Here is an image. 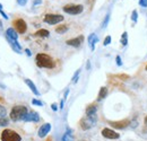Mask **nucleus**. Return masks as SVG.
I'll return each instance as SVG.
<instances>
[{
  "label": "nucleus",
  "mask_w": 147,
  "mask_h": 141,
  "mask_svg": "<svg viewBox=\"0 0 147 141\" xmlns=\"http://www.w3.org/2000/svg\"><path fill=\"white\" fill-rule=\"evenodd\" d=\"M115 62H117V66L118 67H121L122 66V60H121V56L120 55H117L115 56Z\"/></svg>",
  "instance_id": "c85d7f7f"
},
{
  "label": "nucleus",
  "mask_w": 147,
  "mask_h": 141,
  "mask_svg": "<svg viewBox=\"0 0 147 141\" xmlns=\"http://www.w3.org/2000/svg\"><path fill=\"white\" fill-rule=\"evenodd\" d=\"M111 126H113L114 129L118 130H122L125 128H127L128 125H130V121L129 120H121V121H115V122H109Z\"/></svg>",
  "instance_id": "f8f14e48"
},
{
  "label": "nucleus",
  "mask_w": 147,
  "mask_h": 141,
  "mask_svg": "<svg viewBox=\"0 0 147 141\" xmlns=\"http://www.w3.org/2000/svg\"><path fill=\"white\" fill-rule=\"evenodd\" d=\"M131 20H132L134 23H137V20H138V11H137L136 9H134V10H132V14H131Z\"/></svg>",
  "instance_id": "5701e85b"
},
{
  "label": "nucleus",
  "mask_w": 147,
  "mask_h": 141,
  "mask_svg": "<svg viewBox=\"0 0 147 141\" xmlns=\"http://www.w3.org/2000/svg\"><path fill=\"white\" fill-rule=\"evenodd\" d=\"M0 14H1V15H2V16H3V18H5V19H8V16H7V14H6V13H5V11H3V10H2V9H0Z\"/></svg>",
  "instance_id": "72a5a7b5"
},
{
  "label": "nucleus",
  "mask_w": 147,
  "mask_h": 141,
  "mask_svg": "<svg viewBox=\"0 0 147 141\" xmlns=\"http://www.w3.org/2000/svg\"><path fill=\"white\" fill-rule=\"evenodd\" d=\"M25 52H26V54H27L28 56H31V55H32V52H31L28 49H26V50H25Z\"/></svg>",
  "instance_id": "58836bf2"
},
{
  "label": "nucleus",
  "mask_w": 147,
  "mask_h": 141,
  "mask_svg": "<svg viewBox=\"0 0 147 141\" xmlns=\"http://www.w3.org/2000/svg\"><path fill=\"white\" fill-rule=\"evenodd\" d=\"M139 6L143 8H147V0H139Z\"/></svg>",
  "instance_id": "7c9ffc66"
},
{
  "label": "nucleus",
  "mask_w": 147,
  "mask_h": 141,
  "mask_svg": "<svg viewBox=\"0 0 147 141\" xmlns=\"http://www.w3.org/2000/svg\"><path fill=\"white\" fill-rule=\"evenodd\" d=\"M35 35L40 36V37H49V35H50V32H49L48 30L42 28V30H38V31H37L36 33H35Z\"/></svg>",
  "instance_id": "412c9836"
},
{
  "label": "nucleus",
  "mask_w": 147,
  "mask_h": 141,
  "mask_svg": "<svg viewBox=\"0 0 147 141\" xmlns=\"http://www.w3.org/2000/svg\"><path fill=\"white\" fill-rule=\"evenodd\" d=\"M63 104H65V101L62 99V101L60 102V109H62V108H63Z\"/></svg>",
  "instance_id": "ea45409f"
},
{
  "label": "nucleus",
  "mask_w": 147,
  "mask_h": 141,
  "mask_svg": "<svg viewBox=\"0 0 147 141\" xmlns=\"http://www.w3.org/2000/svg\"><path fill=\"white\" fill-rule=\"evenodd\" d=\"M86 68H87V70L91 69V62H90V61H87V63H86Z\"/></svg>",
  "instance_id": "4c0bfd02"
},
{
  "label": "nucleus",
  "mask_w": 147,
  "mask_h": 141,
  "mask_svg": "<svg viewBox=\"0 0 147 141\" xmlns=\"http://www.w3.org/2000/svg\"><path fill=\"white\" fill-rule=\"evenodd\" d=\"M144 122H145V124H146V125H147V116H146V117H145V120H144Z\"/></svg>",
  "instance_id": "a19ab883"
},
{
  "label": "nucleus",
  "mask_w": 147,
  "mask_h": 141,
  "mask_svg": "<svg viewBox=\"0 0 147 141\" xmlns=\"http://www.w3.org/2000/svg\"><path fill=\"white\" fill-rule=\"evenodd\" d=\"M84 42V36L80 35L78 37H74V38H70V40H67V45L69 46H73V48H79L82 45V43Z\"/></svg>",
  "instance_id": "9d476101"
},
{
  "label": "nucleus",
  "mask_w": 147,
  "mask_h": 141,
  "mask_svg": "<svg viewBox=\"0 0 147 141\" xmlns=\"http://www.w3.org/2000/svg\"><path fill=\"white\" fill-rule=\"evenodd\" d=\"M35 62L38 68H45V69H53L55 67V60L45 53H38L35 56Z\"/></svg>",
  "instance_id": "f257e3e1"
},
{
  "label": "nucleus",
  "mask_w": 147,
  "mask_h": 141,
  "mask_svg": "<svg viewBox=\"0 0 147 141\" xmlns=\"http://www.w3.org/2000/svg\"><path fill=\"white\" fill-rule=\"evenodd\" d=\"M111 40H112V38H111V36H110V35H108L107 37H105V38H104L103 45H104V46H108V45H109V44L111 43Z\"/></svg>",
  "instance_id": "cd10ccee"
},
{
  "label": "nucleus",
  "mask_w": 147,
  "mask_h": 141,
  "mask_svg": "<svg viewBox=\"0 0 147 141\" xmlns=\"http://www.w3.org/2000/svg\"><path fill=\"white\" fill-rule=\"evenodd\" d=\"M7 41H8V43L10 44V46L13 48V50L15 51V52L17 53H22V45L19 44L17 41H14V40H10V38H8L7 37Z\"/></svg>",
  "instance_id": "f3484780"
},
{
  "label": "nucleus",
  "mask_w": 147,
  "mask_h": 141,
  "mask_svg": "<svg viewBox=\"0 0 147 141\" xmlns=\"http://www.w3.org/2000/svg\"><path fill=\"white\" fill-rule=\"evenodd\" d=\"M87 42H88V45H90L91 50H92V51H94V50H95V44L98 42V37L96 36V34L92 33V34H90V36H88Z\"/></svg>",
  "instance_id": "4468645a"
},
{
  "label": "nucleus",
  "mask_w": 147,
  "mask_h": 141,
  "mask_svg": "<svg viewBox=\"0 0 147 141\" xmlns=\"http://www.w3.org/2000/svg\"><path fill=\"white\" fill-rule=\"evenodd\" d=\"M67 31H68V26H67L66 24L58 25V26L55 27V32H57L58 34H65Z\"/></svg>",
  "instance_id": "aec40b11"
},
{
  "label": "nucleus",
  "mask_w": 147,
  "mask_h": 141,
  "mask_svg": "<svg viewBox=\"0 0 147 141\" xmlns=\"http://www.w3.org/2000/svg\"><path fill=\"white\" fill-rule=\"evenodd\" d=\"M14 26H15L16 32L19 33V34H24V33H26V31H27V24H26V21H25L24 19H22V18H18V19H16V20L14 21Z\"/></svg>",
  "instance_id": "0eeeda50"
},
{
  "label": "nucleus",
  "mask_w": 147,
  "mask_h": 141,
  "mask_svg": "<svg viewBox=\"0 0 147 141\" xmlns=\"http://www.w3.org/2000/svg\"><path fill=\"white\" fill-rule=\"evenodd\" d=\"M51 124L50 123H44L42 124L41 126H40V129H38V132H37V136L40 137V138H44V137H47L48 136V133L51 131Z\"/></svg>",
  "instance_id": "1a4fd4ad"
},
{
  "label": "nucleus",
  "mask_w": 147,
  "mask_h": 141,
  "mask_svg": "<svg viewBox=\"0 0 147 141\" xmlns=\"http://www.w3.org/2000/svg\"><path fill=\"white\" fill-rule=\"evenodd\" d=\"M51 108H52V111L57 112V111H58V105H57L55 103H53V104H51Z\"/></svg>",
  "instance_id": "f704fd0d"
},
{
  "label": "nucleus",
  "mask_w": 147,
  "mask_h": 141,
  "mask_svg": "<svg viewBox=\"0 0 147 141\" xmlns=\"http://www.w3.org/2000/svg\"><path fill=\"white\" fill-rule=\"evenodd\" d=\"M108 95V88L107 87H101L100 91H98V96H97V101H102L107 97Z\"/></svg>",
  "instance_id": "6ab92c4d"
},
{
  "label": "nucleus",
  "mask_w": 147,
  "mask_h": 141,
  "mask_svg": "<svg viewBox=\"0 0 147 141\" xmlns=\"http://www.w3.org/2000/svg\"><path fill=\"white\" fill-rule=\"evenodd\" d=\"M68 95H69V89H67V90L65 91V95H63V101H66V99H67Z\"/></svg>",
  "instance_id": "c9c22d12"
},
{
  "label": "nucleus",
  "mask_w": 147,
  "mask_h": 141,
  "mask_svg": "<svg viewBox=\"0 0 147 141\" xmlns=\"http://www.w3.org/2000/svg\"><path fill=\"white\" fill-rule=\"evenodd\" d=\"M102 136L105 138V139H110V140H117L120 138V134L118 132H115L114 130L112 129H109V128H105L102 130Z\"/></svg>",
  "instance_id": "6e6552de"
},
{
  "label": "nucleus",
  "mask_w": 147,
  "mask_h": 141,
  "mask_svg": "<svg viewBox=\"0 0 147 141\" xmlns=\"http://www.w3.org/2000/svg\"><path fill=\"white\" fill-rule=\"evenodd\" d=\"M62 141H74V134H73V130L67 128L65 134L62 136Z\"/></svg>",
  "instance_id": "a211bd4d"
},
{
  "label": "nucleus",
  "mask_w": 147,
  "mask_h": 141,
  "mask_svg": "<svg viewBox=\"0 0 147 141\" xmlns=\"http://www.w3.org/2000/svg\"><path fill=\"white\" fill-rule=\"evenodd\" d=\"M0 9H2V5L1 3H0Z\"/></svg>",
  "instance_id": "37998d69"
},
{
  "label": "nucleus",
  "mask_w": 147,
  "mask_h": 141,
  "mask_svg": "<svg viewBox=\"0 0 147 141\" xmlns=\"http://www.w3.org/2000/svg\"><path fill=\"white\" fill-rule=\"evenodd\" d=\"M23 121L24 122H38L40 121V115H38V113L36 112H28L25 116H24V119H23Z\"/></svg>",
  "instance_id": "9b49d317"
},
{
  "label": "nucleus",
  "mask_w": 147,
  "mask_h": 141,
  "mask_svg": "<svg viewBox=\"0 0 147 141\" xmlns=\"http://www.w3.org/2000/svg\"><path fill=\"white\" fill-rule=\"evenodd\" d=\"M79 124H80V128H82L83 130H85V131H86V130H90L91 128H93V126L95 125V124L93 123L90 119H87L86 116H85V117H83V119L80 120Z\"/></svg>",
  "instance_id": "ddd939ff"
},
{
  "label": "nucleus",
  "mask_w": 147,
  "mask_h": 141,
  "mask_svg": "<svg viewBox=\"0 0 147 141\" xmlns=\"http://www.w3.org/2000/svg\"><path fill=\"white\" fill-rule=\"evenodd\" d=\"M16 1H17V3H18L19 6H22V7H23V6H25V5L27 3V1H28V0H16Z\"/></svg>",
  "instance_id": "2f4dec72"
},
{
  "label": "nucleus",
  "mask_w": 147,
  "mask_h": 141,
  "mask_svg": "<svg viewBox=\"0 0 147 141\" xmlns=\"http://www.w3.org/2000/svg\"><path fill=\"white\" fill-rule=\"evenodd\" d=\"M97 106L95 104H91L86 107V117L90 119L94 124H96L97 122Z\"/></svg>",
  "instance_id": "423d86ee"
},
{
  "label": "nucleus",
  "mask_w": 147,
  "mask_h": 141,
  "mask_svg": "<svg viewBox=\"0 0 147 141\" xmlns=\"http://www.w3.org/2000/svg\"><path fill=\"white\" fill-rule=\"evenodd\" d=\"M137 125H138V122H137V121H131V122H130V126L134 128V129L137 128Z\"/></svg>",
  "instance_id": "473e14b6"
},
{
  "label": "nucleus",
  "mask_w": 147,
  "mask_h": 141,
  "mask_svg": "<svg viewBox=\"0 0 147 141\" xmlns=\"http://www.w3.org/2000/svg\"><path fill=\"white\" fill-rule=\"evenodd\" d=\"M127 44H128V33L123 32V34L121 35V45L127 46Z\"/></svg>",
  "instance_id": "4be33fe9"
},
{
  "label": "nucleus",
  "mask_w": 147,
  "mask_h": 141,
  "mask_svg": "<svg viewBox=\"0 0 147 141\" xmlns=\"http://www.w3.org/2000/svg\"><path fill=\"white\" fill-rule=\"evenodd\" d=\"M145 69H146V71H147V64H146V68H145Z\"/></svg>",
  "instance_id": "c03bdc74"
},
{
  "label": "nucleus",
  "mask_w": 147,
  "mask_h": 141,
  "mask_svg": "<svg viewBox=\"0 0 147 141\" xmlns=\"http://www.w3.org/2000/svg\"><path fill=\"white\" fill-rule=\"evenodd\" d=\"M79 75H80V69H78V70L76 71L75 73H74V76H73V84H76L77 81H78V78H79Z\"/></svg>",
  "instance_id": "b1692460"
},
{
  "label": "nucleus",
  "mask_w": 147,
  "mask_h": 141,
  "mask_svg": "<svg viewBox=\"0 0 147 141\" xmlns=\"http://www.w3.org/2000/svg\"><path fill=\"white\" fill-rule=\"evenodd\" d=\"M65 17L62 15H58V14H47L44 18H43V21L49 24V25H55V24H59L61 21H63Z\"/></svg>",
  "instance_id": "39448f33"
},
{
  "label": "nucleus",
  "mask_w": 147,
  "mask_h": 141,
  "mask_svg": "<svg viewBox=\"0 0 147 141\" xmlns=\"http://www.w3.org/2000/svg\"><path fill=\"white\" fill-rule=\"evenodd\" d=\"M1 27H2V21L0 20V28H1Z\"/></svg>",
  "instance_id": "79ce46f5"
},
{
  "label": "nucleus",
  "mask_w": 147,
  "mask_h": 141,
  "mask_svg": "<svg viewBox=\"0 0 147 141\" xmlns=\"http://www.w3.org/2000/svg\"><path fill=\"white\" fill-rule=\"evenodd\" d=\"M109 20H110V14H107V16L104 18V20H103V23H102V28H105L107 26H108V24H109Z\"/></svg>",
  "instance_id": "393cba45"
},
{
  "label": "nucleus",
  "mask_w": 147,
  "mask_h": 141,
  "mask_svg": "<svg viewBox=\"0 0 147 141\" xmlns=\"http://www.w3.org/2000/svg\"><path fill=\"white\" fill-rule=\"evenodd\" d=\"M8 125V119L7 117H0V126Z\"/></svg>",
  "instance_id": "a878e982"
},
{
  "label": "nucleus",
  "mask_w": 147,
  "mask_h": 141,
  "mask_svg": "<svg viewBox=\"0 0 147 141\" xmlns=\"http://www.w3.org/2000/svg\"><path fill=\"white\" fill-rule=\"evenodd\" d=\"M62 10H63L66 14H69V15H79V14L83 13V10H84V6H83V5H74V3H69V5L63 6Z\"/></svg>",
  "instance_id": "20e7f679"
},
{
  "label": "nucleus",
  "mask_w": 147,
  "mask_h": 141,
  "mask_svg": "<svg viewBox=\"0 0 147 141\" xmlns=\"http://www.w3.org/2000/svg\"><path fill=\"white\" fill-rule=\"evenodd\" d=\"M28 113L27 107L25 105H15L13 106L11 111H10V120L14 122H18V121H23L24 116Z\"/></svg>",
  "instance_id": "f03ea898"
},
{
  "label": "nucleus",
  "mask_w": 147,
  "mask_h": 141,
  "mask_svg": "<svg viewBox=\"0 0 147 141\" xmlns=\"http://www.w3.org/2000/svg\"><path fill=\"white\" fill-rule=\"evenodd\" d=\"M24 81H25V84L28 86V88L32 90V93H33L35 96H40V91H38V89L36 88L35 84H34L31 79H24Z\"/></svg>",
  "instance_id": "2eb2a0df"
},
{
  "label": "nucleus",
  "mask_w": 147,
  "mask_h": 141,
  "mask_svg": "<svg viewBox=\"0 0 147 141\" xmlns=\"http://www.w3.org/2000/svg\"><path fill=\"white\" fill-rule=\"evenodd\" d=\"M6 114H7V111L3 106L0 105V117H6Z\"/></svg>",
  "instance_id": "bb28decb"
},
{
  "label": "nucleus",
  "mask_w": 147,
  "mask_h": 141,
  "mask_svg": "<svg viewBox=\"0 0 147 141\" xmlns=\"http://www.w3.org/2000/svg\"><path fill=\"white\" fill-rule=\"evenodd\" d=\"M6 37H8V38H10V40H14V41H17L18 34H17V32H16L15 28L9 27V28H7V31H6Z\"/></svg>",
  "instance_id": "dca6fc26"
},
{
  "label": "nucleus",
  "mask_w": 147,
  "mask_h": 141,
  "mask_svg": "<svg viewBox=\"0 0 147 141\" xmlns=\"http://www.w3.org/2000/svg\"><path fill=\"white\" fill-rule=\"evenodd\" d=\"M40 3H42V0H34V2H33V5H34V6L40 5Z\"/></svg>",
  "instance_id": "e433bc0d"
},
{
  "label": "nucleus",
  "mask_w": 147,
  "mask_h": 141,
  "mask_svg": "<svg viewBox=\"0 0 147 141\" xmlns=\"http://www.w3.org/2000/svg\"><path fill=\"white\" fill-rule=\"evenodd\" d=\"M1 141H22V137L11 129H5L1 132Z\"/></svg>",
  "instance_id": "7ed1b4c3"
},
{
  "label": "nucleus",
  "mask_w": 147,
  "mask_h": 141,
  "mask_svg": "<svg viewBox=\"0 0 147 141\" xmlns=\"http://www.w3.org/2000/svg\"><path fill=\"white\" fill-rule=\"evenodd\" d=\"M32 104H33V105H37V106H43V103H42L41 101L36 99V98L32 99Z\"/></svg>",
  "instance_id": "c756f323"
}]
</instances>
